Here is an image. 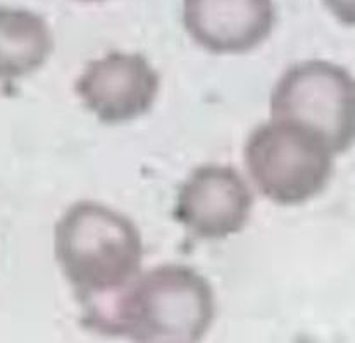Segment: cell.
Returning a JSON list of instances; mask_svg holds the SVG:
<instances>
[{"instance_id":"9","label":"cell","mask_w":355,"mask_h":343,"mask_svg":"<svg viewBox=\"0 0 355 343\" xmlns=\"http://www.w3.org/2000/svg\"><path fill=\"white\" fill-rule=\"evenodd\" d=\"M329 12L345 26H355V0H322Z\"/></svg>"},{"instance_id":"3","label":"cell","mask_w":355,"mask_h":343,"mask_svg":"<svg viewBox=\"0 0 355 343\" xmlns=\"http://www.w3.org/2000/svg\"><path fill=\"white\" fill-rule=\"evenodd\" d=\"M245 166L259 192L278 206L318 197L333 175L335 154L324 140L292 119L271 118L247 138Z\"/></svg>"},{"instance_id":"10","label":"cell","mask_w":355,"mask_h":343,"mask_svg":"<svg viewBox=\"0 0 355 343\" xmlns=\"http://www.w3.org/2000/svg\"><path fill=\"white\" fill-rule=\"evenodd\" d=\"M80 2H104V0H80Z\"/></svg>"},{"instance_id":"2","label":"cell","mask_w":355,"mask_h":343,"mask_svg":"<svg viewBox=\"0 0 355 343\" xmlns=\"http://www.w3.org/2000/svg\"><path fill=\"white\" fill-rule=\"evenodd\" d=\"M54 252L64 278L88 309L111 300L140 274L144 240L128 216L80 200L55 225Z\"/></svg>"},{"instance_id":"7","label":"cell","mask_w":355,"mask_h":343,"mask_svg":"<svg viewBox=\"0 0 355 343\" xmlns=\"http://www.w3.org/2000/svg\"><path fill=\"white\" fill-rule=\"evenodd\" d=\"M183 26L211 54H247L271 37L272 0H183Z\"/></svg>"},{"instance_id":"8","label":"cell","mask_w":355,"mask_h":343,"mask_svg":"<svg viewBox=\"0 0 355 343\" xmlns=\"http://www.w3.org/2000/svg\"><path fill=\"white\" fill-rule=\"evenodd\" d=\"M54 51V35L40 14L0 6V81L35 73Z\"/></svg>"},{"instance_id":"4","label":"cell","mask_w":355,"mask_h":343,"mask_svg":"<svg viewBox=\"0 0 355 343\" xmlns=\"http://www.w3.org/2000/svg\"><path fill=\"white\" fill-rule=\"evenodd\" d=\"M271 118L292 119L318 133L333 154L355 143V78L321 59L285 71L271 91Z\"/></svg>"},{"instance_id":"1","label":"cell","mask_w":355,"mask_h":343,"mask_svg":"<svg viewBox=\"0 0 355 343\" xmlns=\"http://www.w3.org/2000/svg\"><path fill=\"white\" fill-rule=\"evenodd\" d=\"M214 317L211 283L183 264L140 273L111 300L83 309L87 328L135 342H198Z\"/></svg>"},{"instance_id":"5","label":"cell","mask_w":355,"mask_h":343,"mask_svg":"<svg viewBox=\"0 0 355 343\" xmlns=\"http://www.w3.org/2000/svg\"><path fill=\"white\" fill-rule=\"evenodd\" d=\"M252 207L254 193L235 168L205 164L180 186L173 216L197 238L223 240L247 226Z\"/></svg>"},{"instance_id":"6","label":"cell","mask_w":355,"mask_h":343,"mask_svg":"<svg viewBox=\"0 0 355 343\" xmlns=\"http://www.w3.org/2000/svg\"><path fill=\"white\" fill-rule=\"evenodd\" d=\"M159 85V73L144 55L116 51L88 62L74 88L98 121L121 125L150 111Z\"/></svg>"}]
</instances>
